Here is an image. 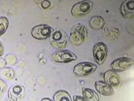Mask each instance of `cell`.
<instances>
[{
	"label": "cell",
	"mask_w": 134,
	"mask_h": 101,
	"mask_svg": "<svg viewBox=\"0 0 134 101\" xmlns=\"http://www.w3.org/2000/svg\"><path fill=\"white\" fill-rule=\"evenodd\" d=\"M121 16L125 18H131L134 17V1L127 0L122 2L120 7Z\"/></svg>",
	"instance_id": "cell-11"
},
{
	"label": "cell",
	"mask_w": 134,
	"mask_h": 101,
	"mask_svg": "<svg viewBox=\"0 0 134 101\" xmlns=\"http://www.w3.org/2000/svg\"><path fill=\"white\" fill-rule=\"evenodd\" d=\"M95 87L98 93L104 96H111L114 94L112 87L104 81H96L95 83Z\"/></svg>",
	"instance_id": "cell-12"
},
{
	"label": "cell",
	"mask_w": 134,
	"mask_h": 101,
	"mask_svg": "<svg viewBox=\"0 0 134 101\" xmlns=\"http://www.w3.org/2000/svg\"><path fill=\"white\" fill-rule=\"evenodd\" d=\"M107 47L103 43H98L94 46L93 56L94 60L99 65L103 64L105 61L107 57Z\"/></svg>",
	"instance_id": "cell-3"
},
{
	"label": "cell",
	"mask_w": 134,
	"mask_h": 101,
	"mask_svg": "<svg viewBox=\"0 0 134 101\" xmlns=\"http://www.w3.org/2000/svg\"><path fill=\"white\" fill-rule=\"evenodd\" d=\"M39 2H40V4L41 8L43 9H47L51 5V3L49 1H39Z\"/></svg>",
	"instance_id": "cell-19"
},
{
	"label": "cell",
	"mask_w": 134,
	"mask_h": 101,
	"mask_svg": "<svg viewBox=\"0 0 134 101\" xmlns=\"http://www.w3.org/2000/svg\"><path fill=\"white\" fill-rule=\"evenodd\" d=\"M53 29L48 25L40 24L32 29L31 34L34 38L39 40L46 39L51 36Z\"/></svg>",
	"instance_id": "cell-5"
},
{
	"label": "cell",
	"mask_w": 134,
	"mask_h": 101,
	"mask_svg": "<svg viewBox=\"0 0 134 101\" xmlns=\"http://www.w3.org/2000/svg\"><path fill=\"white\" fill-rule=\"evenodd\" d=\"M50 37V42L55 48H63L67 45V36L62 30L56 29L53 31Z\"/></svg>",
	"instance_id": "cell-1"
},
{
	"label": "cell",
	"mask_w": 134,
	"mask_h": 101,
	"mask_svg": "<svg viewBox=\"0 0 134 101\" xmlns=\"http://www.w3.org/2000/svg\"><path fill=\"white\" fill-rule=\"evenodd\" d=\"M77 58V57L73 52L68 50L55 52L52 55V60L56 63H69Z\"/></svg>",
	"instance_id": "cell-6"
},
{
	"label": "cell",
	"mask_w": 134,
	"mask_h": 101,
	"mask_svg": "<svg viewBox=\"0 0 134 101\" xmlns=\"http://www.w3.org/2000/svg\"><path fill=\"white\" fill-rule=\"evenodd\" d=\"M105 82L111 87H120L121 86V80L116 73L112 69L106 71L103 74Z\"/></svg>",
	"instance_id": "cell-10"
},
{
	"label": "cell",
	"mask_w": 134,
	"mask_h": 101,
	"mask_svg": "<svg viewBox=\"0 0 134 101\" xmlns=\"http://www.w3.org/2000/svg\"><path fill=\"white\" fill-rule=\"evenodd\" d=\"M9 21L7 17H0V36L3 35L7 30Z\"/></svg>",
	"instance_id": "cell-16"
},
{
	"label": "cell",
	"mask_w": 134,
	"mask_h": 101,
	"mask_svg": "<svg viewBox=\"0 0 134 101\" xmlns=\"http://www.w3.org/2000/svg\"><path fill=\"white\" fill-rule=\"evenodd\" d=\"M97 68V65L91 62H81L74 66L73 72L78 76H85L93 73Z\"/></svg>",
	"instance_id": "cell-4"
},
{
	"label": "cell",
	"mask_w": 134,
	"mask_h": 101,
	"mask_svg": "<svg viewBox=\"0 0 134 101\" xmlns=\"http://www.w3.org/2000/svg\"><path fill=\"white\" fill-rule=\"evenodd\" d=\"M103 27L105 24V21L101 16H95L93 17L90 21V26L92 29H99L98 24Z\"/></svg>",
	"instance_id": "cell-15"
},
{
	"label": "cell",
	"mask_w": 134,
	"mask_h": 101,
	"mask_svg": "<svg viewBox=\"0 0 134 101\" xmlns=\"http://www.w3.org/2000/svg\"><path fill=\"white\" fill-rule=\"evenodd\" d=\"M93 2L91 1H83L77 2L72 7L71 12L73 16H79L88 14L91 10Z\"/></svg>",
	"instance_id": "cell-2"
},
{
	"label": "cell",
	"mask_w": 134,
	"mask_h": 101,
	"mask_svg": "<svg viewBox=\"0 0 134 101\" xmlns=\"http://www.w3.org/2000/svg\"><path fill=\"white\" fill-rule=\"evenodd\" d=\"M4 53V48L3 45L0 42V57H1Z\"/></svg>",
	"instance_id": "cell-21"
},
{
	"label": "cell",
	"mask_w": 134,
	"mask_h": 101,
	"mask_svg": "<svg viewBox=\"0 0 134 101\" xmlns=\"http://www.w3.org/2000/svg\"><path fill=\"white\" fill-rule=\"evenodd\" d=\"M0 75L6 79L11 80L14 78L15 73L12 69L9 68L1 71Z\"/></svg>",
	"instance_id": "cell-17"
},
{
	"label": "cell",
	"mask_w": 134,
	"mask_h": 101,
	"mask_svg": "<svg viewBox=\"0 0 134 101\" xmlns=\"http://www.w3.org/2000/svg\"><path fill=\"white\" fill-rule=\"evenodd\" d=\"M87 32L86 28L83 26H77L70 34L71 41L74 45H80L84 41L85 37L87 36Z\"/></svg>",
	"instance_id": "cell-9"
},
{
	"label": "cell",
	"mask_w": 134,
	"mask_h": 101,
	"mask_svg": "<svg viewBox=\"0 0 134 101\" xmlns=\"http://www.w3.org/2000/svg\"><path fill=\"white\" fill-rule=\"evenodd\" d=\"M41 101H52L48 98H43Z\"/></svg>",
	"instance_id": "cell-22"
},
{
	"label": "cell",
	"mask_w": 134,
	"mask_h": 101,
	"mask_svg": "<svg viewBox=\"0 0 134 101\" xmlns=\"http://www.w3.org/2000/svg\"><path fill=\"white\" fill-rule=\"evenodd\" d=\"M25 94V88L24 86L14 84L8 90V99L10 101H22Z\"/></svg>",
	"instance_id": "cell-8"
},
{
	"label": "cell",
	"mask_w": 134,
	"mask_h": 101,
	"mask_svg": "<svg viewBox=\"0 0 134 101\" xmlns=\"http://www.w3.org/2000/svg\"><path fill=\"white\" fill-rule=\"evenodd\" d=\"M7 88V85L6 82L2 79H0V96L5 93Z\"/></svg>",
	"instance_id": "cell-18"
},
{
	"label": "cell",
	"mask_w": 134,
	"mask_h": 101,
	"mask_svg": "<svg viewBox=\"0 0 134 101\" xmlns=\"http://www.w3.org/2000/svg\"><path fill=\"white\" fill-rule=\"evenodd\" d=\"M74 101H86L83 97L79 95H74L73 97Z\"/></svg>",
	"instance_id": "cell-20"
},
{
	"label": "cell",
	"mask_w": 134,
	"mask_h": 101,
	"mask_svg": "<svg viewBox=\"0 0 134 101\" xmlns=\"http://www.w3.org/2000/svg\"><path fill=\"white\" fill-rule=\"evenodd\" d=\"M134 60L127 57H122L114 60L110 65L113 71L122 72L127 70L134 64Z\"/></svg>",
	"instance_id": "cell-7"
},
{
	"label": "cell",
	"mask_w": 134,
	"mask_h": 101,
	"mask_svg": "<svg viewBox=\"0 0 134 101\" xmlns=\"http://www.w3.org/2000/svg\"><path fill=\"white\" fill-rule=\"evenodd\" d=\"M53 99L54 101H72L69 94L63 90L55 92L53 96Z\"/></svg>",
	"instance_id": "cell-14"
},
{
	"label": "cell",
	"mask_w": 134,
	"mask_h": 101,
	"mask_svg": "<svg viewBox=\"0 0 134 101\" xmlns=\"http://www.w3.org/2000/svg\"><path fill=\"white\" fill-rule=\"evenodd\" d=\"M82 94L84 98L86 101H99L98 95L91 88H83Z\"/></svg>",
	"instance_id": "cell-13"
}]
</instances>
